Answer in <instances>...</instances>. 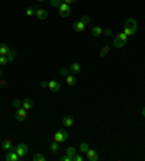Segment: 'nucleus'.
Here are the masks:
<instances>
[{"mask_svg": "<svg viewBox=\"0 0 145 161\" xmlns=\"http://www.w3.org/2000/svg\"><path fill=\"white\" fill-rule=\"evenodd\" d=\"M68 70H70L71 74H77L81 71V65H80L79 62H71V65L68 67Z\"/></svg>", "mask_w": 145, "mask_h": 161, "instance_id": "14", "label": "nucleus"}, {"mask_svg": "<svg viewBox=\"0 0 145 161\" xmlns=\"http://www.w3.org/2000/svg\"><path fill=\"white\" fill-rule=\"evenodd\" d=\"M49 3H51V6L52 7H58L61 3H62V0H49Z\"/></svg>", "mask_w": 145, "mask_h": 161, "instance_id": "28", "label": "nucleus"}, {"mask_svg": "<svg viewBox=\"0 0 145 161\" xmlns=\"http://www.w3.org/2000/svg\"><path fill=\"white\" fill-rule=\"evenodd\" d=\"M15 151H16L18 155H19V160H23L28 154V145L23 144V142H20V144H18V147L15 148Z\"/></svg>", "mask_w": 145, "mask_h": 161, "instance_id": "5", "label": "nucleus"}, {"mask_svg": "<svg viewBox=\"0 0 145 161\" xmlns=\"http://www.w3.org/2000/svg\"><path fill=\"white\" fill-rule=\"evenodd\" d=\"M41 86L42 87H48V81H41Z\"/></svg>", "mask_w": 145, "mask_h": 161, "instance_id": "36", "label": "nucleus"}, {"mask_svg": "<svg viewBox=\"0 0 145 161\" xmlns=\"http://www.w3.org/2000/svg\"><path fill=\"white\" fill-rule=\"evenodd\" d=\"M2 147L5 151H9V149H12V139H5L3 144H2Z\"/></svg>", "mask_w": 145, "mask_h": 161, "instance_id": "19", "label": "nucleus"}, {"mask_svg": "<svg viewBox=\"0 0 145 161\" xmlns=\"http://www.w3.org/2000/svg\"><path fill=\"white\" fill-rule=\"evenodd\" d=\"M7 62H9V60H7L6 55H0V65L3 67V65H6Z\"/></svg>", "mask_w": 145, "mask_h": 161, "instance_id": "26", "label": "nucleus"}, {"mask_svg": "<svg viewBox=\"0 0 145 161\" xmlns=\"http://www.w3.org/2000/svg\"><path fill=\"white\" fill-rule=\"evenodd\" d=\"M86 157H87V160H90V161H97L99 160V155H97V153H96V149H90V148H89V151L86 153Z\"/></svg>", "mask_w": 145, "mask_h": 161, "instance_id": "12", "label": "nucleus"}, {"mask_svg": "<svg viewBox=\"0 0 145 161\" xmlns=\"http://www.w3.org/2000/svg\"><path fill=\"white\" fill-rule=\"evenodd\" d=\"M83 160H84V157L80 155V154H76L74 155V158H72V161H83Z\"/></svg>", "mask_w": 145, "mask_h": 161, "instance_id": "31", "label": "nucleus"}, {"mask_svg": "<svg viewBox=\"0 0 145 161\" xmlns=\"http://www.w3.org/2000/svg\"><path fill=\"white\" fill-rule=\"evenodd\" d=\"M6 160L7 161H18L19 160V155H18V153H16L15 149H9L6 154Z\"/></svg>", "mask_w": 145, "mask_h": 161, "instance_id": "11", "label": "nucleus"}, {"mask_svg": "<svg viewBox=\"0 0 145 161\" xmlns=\"http://www.w3.org/2000/svg\"><path fill=\"white\" fill-rule=\"evenodd\" d=\"M15 119H16L18 122H23L25 119H26V110H25L23 107H19V109H16Z\"/></svg>", "mask_w": 145, "mask_h": 161, "instance_id": "6", "label": "nucleus"}, {"mask_svg": "<svg viewBox=\"0 0 145 161\" xmlns=\"http://www.w3.org/2000/svg\"><path fill=\"white\" fill-rule=\"evenodd\" d=\"M81 20H83L84 23H89V22H90V18H89V16H81Z\"/></svg>", "mask_w": 145, "mask_h": 161, "instance_id": "35", "label": "nucleus"}, {"mask_svg": "<svg viewBox=\"0 0 145 161\" xmlns=\"http://www.w3.org/2000/svg\"><path fill=\"white\" fill-rule=\"evenodd\" d=\"M61 161H72V157L71 155H64V157H62V158H61Z\"/></svg>", "mask_w": 145, "mask_h": 161, "instance_id": "32", "label": "nucleus"}, {"mask_svg": "<svg viewBox=\"0 0 145 161\" xmlns=\"http://www.w3.org/2000/svg\"><path fill=\"white\" fill-rule=\"evenodd\" d=\"M109 49H110V47H109V45L106 44L105 47L102 48V51H100V57H106V55L109 54Z\"/></svg>", "mask_w": 145, "mask_h": 161, "instance_id": "25", "label": "nucleus"}, {"mask_svg": "<svg viewBox=\"0 0 145 161\" xmlns=\"http://www.w3.org/2000/svg\"><path fill=\"white\" fill-rule=\"evenodd\" d=\"M48 89H49V90H52L54 93H58V92H61V86H59V83L57 80L48 81Z\"/></svg>", "mask_w": 145, "mask_h": 161, "instance_id": "8", "label": "nucleus"}, {"mask_svg": "<svg viewBox=\"0 0 145 161\" xmlns=\"http://www.w3.org/2000/svg\"><path fill=\"white\" fill-rule=\"evenodd\" d=\"M7 81L5 80V79H0V87H6Z\"/></svg>", "mask_w": 145, "mask_h": 161, "instance_id": "33", "label": "nucleus"}, {"mask_svg": "<svg viewBox=\"0 0 145 161\" xmlns=\"http://www.w3.org/2000/svg\"><path fill=\"white\" fill-rule=\"evenodd\" d=\"M59 74H61L62 77H67V75L70 74V70H68V68H66V67H62L61 70H59Z\"/></svg>", "mask_w": 145, "mask_h": 161, "instance_id": "27", "label": "nucleus"}, {"mask_svg": "<svg viewBox=\"0 0 145 161\" xmlns=\"http://www.w3.org/2000/svg\"><path fill=\"white\" fill-rule=\"evenodd\" d=\"M62 2H64V3H67V5H70V6H71V5H74V3H76L77 0H62Z\"/></svg>", "mask_w": 145, "mask_h": 161, "instance_id": "34", "label": "nucleus"}, {"mask_svg": "<svg viewBox=\"0 0 145 161\" xmlns=\"http://www.w3.org/2000/svg\"><path fill=\"white\" fill-rule=\"evenodd\" d=\"M36 7H38V6L28 7V9H26V16H28V18H31V16H33V15H35V10H36Z\"/></svg>", "mask_w": 145, "mask_h": 161, "instance_id": "23", "label": "nucleus"}, {"mask_svg": "<svg viewBox=\"0 0 145 161\" xmlns=\"http://www.w3.org/2000/svg\"><path fill=\"white\" fill-rule=\"evenodd\" d=\"M0 75H2V65H0ZM0 79H2V77H0Z\"/></svg>", "mask_w": 145, "mask_h": 161, "instance_id": "38", "label": "nucleus"}, {"mask_svg": "<svg viewBox=\"0 0 145 161\" xmlns=\"http://www.w3.org/2000/svg\"><path fill=\"white\" fill-rule=\"evenodd\" d=\"M126 41H128V36L125 35V32H120V34L116 35L115 39H113V47L118 48V49L119 48H122V47H125Z\"/></svg>", "mask_w": 145, "mask_h": 161, "instance_id": "2", "label": "nucleus"}, {"mask_svg": "<svg viewBox=\"0 0 145 161\" xmlns=\"http://www.w3.org/2000/svg\"><path fill=\"white\" fill-rule=\"evenodd\" d=\"M66 80H67V84H68V86H76V84H77V79H76L74 74H71V73L66 77Z\"/></svg>", "mask_w": 145, "mask_h": 161, "instance_id": "15", "label": "nucleus"}, {"mask_svg": "<svg viewBox=\"0 0 145 161\" xmlns=\"http://www.w3.org/2000/svg\"><path fill=\"white\" fill-rule=\"evenodd\" d=\"M87 151H89V145H87V142H81V144H80V153L86 154Z\"/></svg>", "mask_w": 145, "mask_h": 161, "instance_id": "24", "label": "nucleus"}, {"mask_svg": "<svg viewBox=\"0 0 145 161\" xmlns=\"http://www.w3.org/2000/svg\"><path fill=\"white\" fill-rule=\"evenodd\" d=\"M112 28H106V29H103V35H105V36H110V35H112Z\"/></svg>", "mask_w": 145, "mask_h": 161, "instance_id": "30", "label": "nucleus"}, {"mask_svg": "<svg viewBox=\"0 0 145 161\" xmlns=\"http://www.w3.org/2000/svg\"><path fill=\"white\" fill-rule=\"evenodd\" d=\"M49 149H51V153L52 154H57L59 149H61V144H58V142H51V145H49Z\"/></svg>", "mask_w": 145, "mask_h": 161, "instance_id": "17", "label": "nucleus"}, {"mask_svg": "<svg viewBox=\"0 0 145 161\" xmlns=\"http://www.w3.org/2000/svg\"><path fill=\"white\" fill-rule=\"evenodd\" d=\"M58 13H59L61 18H67V16H70V13H71V6L62 2V3L58 6Z\"/></svg>", "mask_w": 145, "mask_h": 161, "instance_id": "4", "label": "nucleus"}, {"mask_svg": "<svg viewBox=\"0 0 145 161\" xmlns=\"http://www.w3.org/2000/svg\"><path fill=\"white\" fill-rule=\"evenodd\" d=\"M100 35H103V29H102L100 26H93L92 28V36L97 38V36H100Z\"/></svg>", "mask_w": 145, "mask_h": 161, "instance_id": "16", "label": "nucleus"}, {"mask_svg": "<svg viewBox=\"0 0 145 161\" xmlns=\"http://www.w3.org/2000/svg\"><path fill=\"white\" fill-rule=\"evenodd\" d=\"M68 139V132H67L66 129H58V131H55V134H54V141L58 142V144H62V142H66Z\"/></svg>", "mask_w": 145, "mask_h": 161, "instance_id": "3", "label": "nucleus"}, {"mask_svg": "<svg viewBox=\"0 0 145 161\" xmlns=\"http://www.w3.org/2000/svg\"><path fill=\"white\" fill-rule=\"evenodd\" d=\"M9 51H10L9 45H6V44H0V55H7Z\"/></svg>", "mask_w": 145, "mask_h": 161, "instance_id": "18", "label": "nucleus"}, {"mask_svg": "<svg viewBox=\"0 0 145 161\" xmlns=\"http://www.w3.org/2000/svg\"><path fill=\"white\" fill-rule=\"evenodd\" d=\"M22 107L25 109V110H31L33 107V102H32V99H29V97H26L25 100H22Z\"/></svg>", "mask_w": 145, "mask_h": 161, "instance_id": "13", "label": "nucleus"}, {"mask_svg": "<svg viewBox=\"0 0 145 161\" xmlns=\"http://www.w3.org/2000/svg\"><path fill=\"white\" fill-rule=\"evenodd\" d=\"M36 2H39V3H42V2H45V0H36Z\"/></svg>", "mask_w": 145, "mask_h": 161, "instance_id": "39", "label": "nucleus"}, {"mask_svg": "<svg viewBox=\"0 0 145 161\" xmlns=\"http://www.w3.org/2000/svg\"><path fill=\"white\" fill-rule=\"evenodd\" d=\"M62 125H64L66 128H71L72 125H74V118H72L71 115L64 116V118H62Z\"/></svg>", "mask_w": 145, "mask_h": 161, "instance_id": "10", "label": "nucleus"}, {"mask_svg": "<svg viewBox=\"0 0 145 161\" xmlns=\"http://www.w3.org/2000/svg\"><path fill=\"white\" fill-rule=\"evenodd\" d=\"M138 29V25H137V20L135 19H126L125 23H123V32H125L126 36H132V35L137 32Z\"/></svg>", "mask_w": 145, "mask_h": 161, "instance_id": "1", "label": "nucleus"}, {"mask_svg": "<svg viewBox=\"0 0 145 161\" xmlns=\"http://www.w3.org/2000/svg\"><path fill=\"white\" fill-rule=\"evenodd\" d=\"M13 107H15V110L19 109V107H22V102H20L19 99H15L13 100Z\"/></svg>", "mask_w": 145, "mask_h": 161, "instance_id": "29", "label": "nucleus"}, {"mask_svg": "<svg viewBox=\"0 0 145 161\" xmlns=\"http://www.w3.org/2000/svg\"><path fill=\"white\" fill-rule=\"evenodd\" d=\"M33 161H45L46 157L44 154H41V153H36V154H33Z\"/></svg>", "mask_w": 145, "mask_h": 161, "instance_id": "21", "label": "nucleus"}, {"mask_svg": "<svg viewBox=\"0 0 145 161\" xmlns=\"http://www.w3.org/2000/svg\"><path fill=\"white\" fill-rule=\"evenodd\" d=\"M66 154H67V155H71L72 158H74V155L77 154V149H76L74 147H68V148L66 149Z\"/></svg>", "mask_w": 145, "mask_h": 161, "instance_id": "22", "label": "nucleus"}, {"mask_svg": "<svg viewBox=\"0 0 145 161\" xmlns=\"http://www.w3.org/2000/svg\"><path fill=\"white\" fill-rule=\"evenodd\" d=\"M142 116H144V118H145V107H144V109H142Z\"/></svg>", "mask_w": 145, "mask_h": 161, "instance_id": "37", "label": "nucleus"}, {"mask_svg": "<svg viewBox=\"0 0 145 161\" xmlns=\"http://www.w3.org/2000/svg\"><path fill=\"white\" fill-rule=\"evenodd\" d=\"M16 55H18V52H16V51H15V49H10V51H9V52H7V60H9V62H10V61H13L15 58H16Z\"/></svg>", "mask_w": 145, "mask_h": 161, "instance_id": "20", "label": "nucleus"}, {"mask_svg": "<svg viewBox=\"0 0 145 161\" xmlns=\"http://www.w3.org/2000/svg\"><path fill=\"white\" fill-rule=\"evenodd\" d=\"M86 26H87V23H84L83 20L80 19V20H77V22H76V23L72 25V29H74L76 32H84Z\"/></svg>", "mask_w": 145, "mask_h": 161, "instance_id": "7", "label": "nucleus"}, {"mask_svg": "<svg viewBox=\"0 0 145 161\" xmlns=\"http://www.w3.org/2000/svg\"><path fill=\"white\" fill-rule=\"evenodd\" d=\"M35 16L41 20H45L48 18V12H46L45 9H39V7H36V10H35Z\"/></svg>", "mask_w": 145, "mask_h": 161, "instance_id": "9", "label": "nucleus"}]
</instances>
